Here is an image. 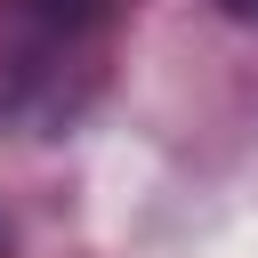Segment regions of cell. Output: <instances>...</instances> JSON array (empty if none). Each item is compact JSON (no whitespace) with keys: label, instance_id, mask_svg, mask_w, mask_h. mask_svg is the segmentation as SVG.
Here are the masks:
<instances>
[{"label":"cell","instance_id":"obj_1","mask_svg":"<svg viewBox=\"0 0 258 258\" xmlns=\"http://www.w3.org/2000/svg\"><path fill=\"white\" fill-rule=\"evenodd\" d=\"M226 16H242V24H258V0H226Z\"/></svg>","mask_w":258,"mask_h":258}]
</instances>
